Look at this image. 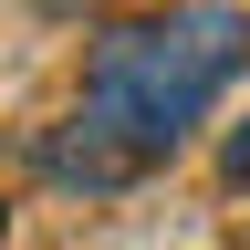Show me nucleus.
Returning a JSON list of instances; mask_svg holds the SVG:
<instances>
[{
	"label": "nucleus",
	"mask_w": 250,
	"mask_h": 250,
	"mask_svg": "<svg viewBox=\"0 0 250 250\" xmlns=\"http://www.w3.org/2000/svg\"><path fill=\"white\" fill-rule=\"evenodd\" d=\"M250 62V11L240 0H177V11H146L94 42L83 62V104L73 125L42 136V167L62 188H125L146 177L156 156H177L208 125V104L240 83Z\"/></svg>",
	"instance_id": "f257e3e1"
},
{
	"label": "nucleus",
	"mask_w": 250,
	"mask_h": 250,
	"mask_svg": "<svg viewBox=\"0 0 250 250\" xmlns=\"http://www.w3.org/2000/svg\"><path fill=\"white\" fill-rule=\"evenodd\" d=\"M219 167H229V188H250V125L229 136V156H219Z\"/></svg>",
	"instance_id": "f03ea898"
},
{
	"label": "nucleus",
	"mask_w": 250,
	"mask_h": 250,
	"mask_svg": "<svg viewBox=\"0 0 250 250\" xmlns=\"http://www.w3.org/2000/svg\"><path fill=\"white\" fill-rule=\"evenodd\" d=\"M0 229H11V208H0Z\"/></svg>",
	"instance_id": "7ed1b4c3"
}]
</instances>
